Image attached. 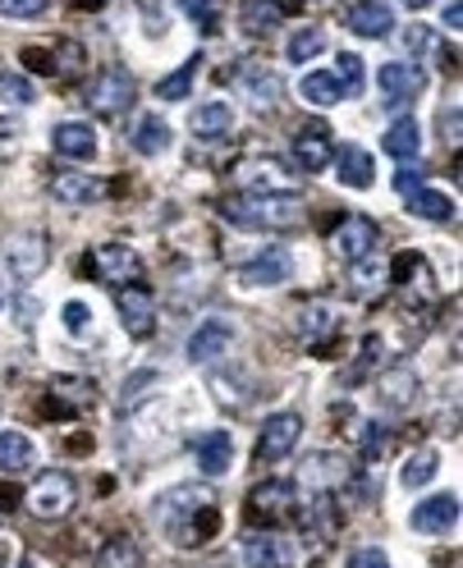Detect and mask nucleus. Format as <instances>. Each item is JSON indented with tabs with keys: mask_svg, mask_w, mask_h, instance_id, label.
Returning a JSON list of instances; mask_svg holds the SVG:
<instances>
[{
	"mask_svg": "<svg viewBox=\"0 0 463 568\" xmlns=\"http://www.w3.org/2000/svg\"><path fill=\"white\" fill-rule=\"evenodd\" d=\"M322 47H326V32H322V28H303L299 38L290 42V60H294V64H308L312 55H322Z\"/></svg>",
	"mask_w": 463,
	"mask_h": 568,
	"instance_id": "41",
	"label": "nucleus"
},
{
	"mask_svg": "<svg viewBox=\"0 0 463 568\" xmlns=\"http://www.w3.org/2000/svg\"><path fill=\"white\" fill-rule=\"evenodd\" d=\"M148 385H157V376L152 372H138L129 385H124V395H120V408H138L142 399H148V395H142V389H148Z\"/></svg>",
	"mask_w": 463,
	"mask_h": 568,
	"instance_id": "47",
	"label": "nucleus"
},
{
	"mask_svg": "<svg viewBox=\"0 0 463 568\" xmlns=\"http://www.w3.org/2000/svg\"><path fill=\"white\" fill-rule=\"evenodd\" d=\"M441 124H445L450 142H459V105H454V111H441Z\"/></svg>",
	"mask_w": 463,
	"mask_h": 568,
	"instance_id": "52",
	"label": "nucleus"
},
{
	"mask_svg": "<svg viewBox=\"0 0 463 568\" xmlns=\"http://www.w3.org/2000/svg\"><path fill=\"white\" fill-rule=\"evenodd\" d=\"M83 6H101V0H83Z\"/></svg>",
	"mask_w": 463,
	"mask_h": 568,
	"instance_id": "58",
	"label": "nucleus"
},
{
	"mask_svg": "<svg viewBox=\"0 0 463 568\" xmlns=\"http://www.w3.org/2000/svg\"><path fill=\"white\" fill-rule=\"evenodd\" d=\"M32 468V440L23 432H0V473H28Z\"/></svg>",
	"mask_w": 463,
	"mask_h": 568,
	"instance_id": "33",
	"label": "nucleus"
},
{
	"mask_svg": "<svg viewBox=\"0 0 463 568\" xmlns=\"http://www.w3.org/2000/svg\"><path fill=\"white\" fill-rule=\"evenodd\" d=\"M359 445H363V458H368V464H376V458H385V454H390V445H395V432H390L385 422H368Z\"/></svg>",
	"mask_w": 463,
	"mask_h": 568,
	"instance_id": "39",
	"label": "nucleus"
},
{
	"mask_svg": "<svg viewBox=\"0 0 463 568\" xmlns=\"http://www.w3.org/2000/svg\"><path fill=\"white\" fill-rule=\"evenodd\" d=\"M115 307H120V322L133 339H148L157 331V294L148 284H124V290H115Z\"/></svg>",
	"mask_w": 463,
	"mask_h": 568,
	"instance_id": "9",
	"label": "nucleus"
},
{
	"mask_svg": "<svg viewBox=\"0 0 463 568\" xmlns=\"http://www.w3.org/2000/svg\"><path fill=\"white\" fill-rule=\"evenodd\" d=\"M299 92H303V101H312V105H335V101H344V88L335 83V74H308V79L299 83Z\"/></svg>",
	"mask_w": 463,
	"mask_h": 568,
	"instance_id": "37",
	"label": "nucleus"
},
{
	"mask_svg": "<svg viewBox=\"0 0 463 568\" xmlns=\"http://www.w3.org/2000/svg\"><path fill=\"white\" fill-rule=\"evenodd\" d=\"M381 152L385 156H395V161H417V152H422V129H417V120H395L385 129V138H381Z\"/></svg>",
	"mask_w": 463,
	"mask_h": 568,
	"instance_id": "30",
	"label": "nucleus"
},
{
	"mask_svg": "<svg viewBox=\"0 0 463 568\" xmlns=\"http://www.w3.org/2000/svg\"><path fill=\"white\" fill-rule=\"evenodd\" d=\"M19 500H23L19 486H0V518H10L19 509Z\"/></svg>",
	"mask_w": 463,
	"mask_h": 568,
	"instance_id": "51",
	"label": "nucleus"
},
{
	"mask_svg": "<svg viewBox=\"0 0 463 568\" xmlns=\"http://www.w3.org/2000/svg\"><path fill=\"white\" fill-rule=\"evenodd\" d=\"M42 10H47V0H0V14L6 19H32Z\"/></svg>",
	"mask_w": 463,
	"mask_h": 568,
	"instance_id": "49",
	"label": "nucleus"
},
{
	"mask_svg": "<svg viewBox=\"0 0 463 568\" xmlns=\"http://www.w3.org/2000/svg\"><path fill=\"white\" fill-rule=\"evenodd\" d=\"M344 23L359 32V38H390V32H395V10H390L385 0H359V6L344 14Z\"/></svg>",
	"mask_w": 463,
	"mask_h": 568,
	"instance_id": "22",
	"label": "nucleus"
},
{
	"mask_svg": "<svg viewBox=\"0 0 463 568\" xmlns=\"http://www.w3.org/2000/svg\"><path fill=\"white\" fill-rule=\"evenodd\" d=\"M97 568H142V550H138V541L129 537V531L111 537V541L97 550Z\"/></svg>",
	"mask_w": 463,
	"mask_h": 568,
	"instance_id": "34",
	"label": "nucleus"
},
{
	"mask_svg": "<svg viewBox=\"0 0 463 568\" xmlns=\"http://www.w3.org/2000/svg\"><path fill=\"white\" fill-rule=\"evenodd\" d=\"M193 79H198V60L180 64L170 79H161V83H157V97H161V101H184L189 88H193Z\"/></svg>",
	"mask_w": 463,
	"mask_h": 568,
	"instance_id": "38",
	"label": "nucleus"
},
{
	"mask_svg": "<svg viewBox=\"0 0 463 568\" xmlns=\"http://www.w3.org/2000/svg\"><path fill=\"white\" fill-rule=\"evenodd\" d=\"M459 523V500L454 495H432V500H422L413 509V527L426 531V537H441V531H450Z\"/></svg>",
	"mask_w": 463,
	"mask_h": 568,
	"instance_id": "26",
	"label": "nucleus"
},
{
	"mask_svg": "<svg viewBox=\"0 0 463 568\" xmlns=\"http://www.w3.org/2000/svg\"><path fill=\"white\" fill-rule=\"evenodd\" d=\"M6 262H10L14 280H38V275L47 271V262H51V243H47V234H42V230H19V234H10V243H6Z\"/></svg>",
	"mask_w": 463,
	"mask_h": 568,
	"instance_id": "7",
	"label": "nucleus"
},
{
	"mask_svg": "<svg viewBox=\"0 0 463 568\" xmlns=\"http://www.w3.org/2000/svg\"><path fill=\"white\" fill-rule=\"evenodd\" d=\"M92 399H97V385H92V381H83V376H51V381H47L42 413L56 417V422H69V417L88 413Z\"/></svg>",
	"mask_w": 463,
	"mask_h": 568,
	"instance_id": "6",
	"label": "nucleus"
},
{
	"mask_svg": "<svg viewBox=\"0 0 463 568\" xmlns=\"http://www.w3.org/2000/svg\"><path fill=\"white\" fill-rule=\"evenodd\" d=\"M294 275V257L284 253V247H262V253L253 262L239 266V284H248V290H266V284H284Z\"/></svg>",
	"mask_w": 463,
	"mask_h": 568,
	"instance_id": "15",
	"label": "nucleus"
},
{
	"mask_svg": "<svg viewBox=\"0 0 463 568\" xmlns=\"http://www.w3.org/2000/svg\"><path fill=\"white\" fill-rule=\"evenodd\" d=\"M230 129H234V111H230L225 101H202L198 111H193L198 142H221V138H230Z\"/></svg>",
	"mask_w": 463,
	"mask_h": 568,
	"instance_id": "29",
	"label": "nucleus"
},
{
	"mask_svg": "<svg viewBox=\"0 0 463 568\" xmlns=\"http://www.w3.org/2000/svg\"><path fill=\"white\" fill-rule=\"evenodd\" d=\"M409 10H426V6H436V0H404Z\"/></svg>",
	"mask_w": 463,
	"mask_h": 568,
	"instance_id": "55",
	"label": "nucleus"
},
{
	"mask_svg": "<svg viewBox=\"0 0 463 568\" xmlns=\"http://www.w3.org/2000/svg\"><path fill=\"white\" fill-rule=\"evenodd\" d=\"M312 495H335L344 481H349V464L344 454H312L303 464V477H299Z\"/></svg>",
	"mask_w": 463,
	"mask_h": 568,
	"instance_id": "18",
	"label": "nucleus"
},
{
	"mask_svg": "<svg viewBox=\"0 0 463 568\" xmlns=\"http://www.w3.org/2000/svg\"><path fill=\"white\" fill-rule=\"evenodd\" d=\"M230 344H234V326L230 322H202L193 331V339H189V358L193 363H217V358L230 353Z\"/></svg>",
	"mask_w": 463,
	"mask_h": 568,
	"instance_id": "24",
	"label": "nucleus"
},
{
	"mask_svg": "<svg viewBox=\"0 0 463 568\" xmlns=\"http://www.w3.org/2000/svg\"><path fill=\"white\" fill-rule=\"evenodd\" d=\"M170 148V124H161L157 115H148L138 124V133H133V152L138 156H161Z\"/></svg>",
	"mask_w": 463,
	"mask_h": 568,
	"instance_id": "35",
	"label": "nucleus"
},
{
	"mask_svg": "<svg viewBox=\"0 0 463 568\" xmlns=\"http://www.w3.org/2000/svg\"><path fill=\"white\" fill-rule=\"evenodd\" d=\"M303 436V417L299 413H275L266 426H262V440H258V464H280L284 454H294Z\"/></svg>",
	"mask_w": 463,
	"mask_h": 568,
	"instance_id": "14",
	"label": "nucleus"
},
{
	"mask_svg": "<svg viewBox=\"0 0 463 568\" xmlns=\"http://www.w3.org/2000/svg\"><path fill=\"white\" fill-rule=\"evenodd\" d=\"M10 564V550H6V541H0V568H6Z\"/></svg>",
	"mask_w": 463,
	"mask_h": 568,
	"instance_id": "56",
	"label": "nucleus"
},
{
	"mask_svg": "<svg viewBox=\"0 0 463 568\" xmlns=\"http://www.w3.org/2000/svg\"><path fill=\"white\" fill-rule=\"evenodd\" d=\"M349 568H390V559L381 550H359V555L349 559Z\"/></svg>",
	"mask_w": 463,
	"mask_h": 568,
	"instance_id": "50",
	"label": "nucleus"
},
{
	"mask_svg": "<svg viewBox=\"0 0 463 568\" xmlns=\"http://www.w3.org/2000/svg\"><path fill=\"white\" fill-rule=\"evenodd\" d=\"M294 161L308 174H322L331 165V133H326V124H303L294 133Z\"/></svg>",
	"mask_w": 463,
	"mask_h": 568,
	"instance_id": "19",
	"label": "nucleus"
},
{
	"mask_svg": "<svg viewBox=\"0 0 463 568\" xmlns=\"http://www.w3.org/2000/svg\"><path fill=\"white\" fill-rule=\"evenodd\" d=\"M413 395H417V372L413 367H390V372H381V381H376V399H381V408H390V413H404L409 404H413Z\"/></svg>",
	"mask_w": 463,
	"mask_h": 568,
	"instance_id": "23",
	"label": "nucleus"
},
{
	"mask_svg": "<svg viewBox=\"0 0 463 568\" xmlns=\"http://www.w3.org/2000/svg\"><path fill=\"white\" fill-rule=\"evenodd\" d=\"M335 165H340V180H344L349 189H372L376 165H372V156H368L363 148H344V152L335 156Z\"/></svg>",
	"mask_w": 463,
	"mask_h": 568,
	"instance_id": "32",
	"label": "nucleus"
},
{
	"mask_svg": "<svg viewBox=\"0 0 463 568\" xmlns=\"http://www.w3.org/2000/svg\"><path fill=\"white\" fill-rule=\"evenodd\" d=\"M23 64L38 69V74H51L56 79V51H47V47H23Z\"/></svg>",
	"mask_w": 463,
	"mask_h": 568,
	"instance_id": "48",
	"label": "nucleus"
},
{
	"mask_svg": "<svg viewBox=\"0 0 463 568\" xmlns=\"http://www.w3.org/2000/svg\"><path fill=\"white\" fill-rule=\"evenodd\" d=\"M376 88H381V105H390V111H400V105L417 101V92L426 88V79H422V69H417V64L395 60V64H381Z\"/></svg>",
	"mask_w": 463,
	"mask_h": 568,
	"instance_id": "12",
	"label": "nucleus"
},
{
	"mask_svg": "<svg viewBox=\"0 0 463 568\" xmlns=\"http://www.w3.org/2000/svg\"><path fill=\"white\" fill-rule=\"evenodd\" d=\"M463 23V6L454 0V6H445V28H459Z\"/></svg>",
	"mask_w": 463,
	"mask_h": 568,
	"instance_id": "54",
	"label": "nucleus"
},
{
	"mask_svg": "<svg viewBox=\"0 0 463 568\" xmlns=\"http://www.w3.org/2000/svg\"><path fill=\"white\" fill-rule=\"evenodd\" d=\"M243 559H248V568H290L294 546L275 537V531H253V537L243 541Z\"/></svg>",
	"mask_w": 463,
	"mask_h": 568,
	"instance_id": "20",
	"label": "nucleus"
},
{
	"mask_svg": "<svg viewBox=\"0 0 463 568\" xmlns=\"http://www.w3.org/2000/svg\"><path fill=\"white\" fill-rule=\"evenodd\" d=\"M294 514V486L290 481H262V486H253V495H248V518L253 523H284Z\"/></svg>",
	"mask_w": 463,
	"mask_h": 568,
	"instance_id": "13",
	"label": "nucleus"
},
{
	"mask_svg": "<svg viewBox=\"0 0 463 568\" xmlns=\"http://www.w3.org/2000/svg\"><path fill=\"white\" fill-rule=\"evenodd\" d=\"M60 316H64V331L74 335V339H83V335H88V326H92V312H88L83 303H64V312H60Z\"/></svg>",
	"mask_w": 463,
	"mask_h": 568,
	"instance_id": "46",
	"label": "nucleus"
},
{
	"mask_svg": "<svg viewBox=\"0 0 463 568\" xmlns=\"http://www.w3.org/2000/svg\"><path fill=\"white\" fill-rule=\"evenodd\" d=\"M83 271L92 280H101V284H115V290H124V284L142 280V257L133 253V247H124V243H101V247H92V253H88Z\"/></svg>",
	"mask_w": 463,
	"mask_h": 568,
	"instance_id": "5",
	"label": "nucleus"
},
{
	"mask_svg": "<svg viewBox=\"0 0 463 568\" xmlns=\"http://www.w3.org/2000/svg\"><path fill=\"white\" fill-rule=\"evenodd\" d=\"M157 527L170 537V546L180 550H198L217 537L221 527V514H217V490L211 486H198V481H184V486H170L157 495Z\"/></svg>",
	"mask_w": 463,
	"mask_h": 568,
	"instance_id": "1",
	"label": "nucleus"
},
{
	"mask_svg": "<svg viewBox=\"0 0 463 568\" xmlns=\"http://www.w3.org/2000/svg\"><path fill=\"white\" fill-rule=\"evenodd\" d=\"M409 206H413V216H422V221H450L454 216V202L445 193H432V189L409 193Z\"/></svg>",
	"mask_w": 463,
	"mask_h": 568,
	"instance_id": "36",
	"label": "nucleus"
},
{
	"mask_svg": "<svg viewBox=\"0 0 463 568\" xmlns=\"http://www.w3.org/2000/svg\"><path fill=\"white\" fill-rule=\"evenodd\" d=\"M180 10L207 32V38H211V32H217V23H221V14H217V0H180Z\"/></svg>",
	"mask_w": 463,
	"mask_h": 568,
	"instance_id": "44",
	"label": "nucleus"
},
{
	"mask_svg": "<svg viewBox=\"0 0 463 568\" xmlns=\"http://www.w3.org/2000/svg\"><path fill=\"white\" fill-rule=\"evenodd\" d=\"M88 105L105 120L124 115L133 105V79L124 74V69H101V74L88 83Z\"/></svg>",
	"mask_w": 463,
	"mask_h": 568,
	"instance_id": "8",
	"label": "nucleus"
},
{
	"mask_svg": "<svg viewBox=\"0 0 463 568\" xmlns=\"http://www.w3.org/2000/svg\"><path fill=\"white\" fill-rule=\"evenodd\" d=\"M19 568H38V564H32V559H23V564H19Z\"/></svg>",
	"mask_w": 463,
	"mask_h": 568,
	"instance_id": "57",
	"label": "nucleus"
},
{
	"mask_svg": "<svg viewBox=\"0 0 463 568\" xmlns=\"http://www.w3.org/2000/svg\"><path fill=\"white\" fill-rule=\"evenodd\" d=\"M225 221L239 230H294L303 221V197L299 193H262V197H230L221 202Z\"/></svg>",
	"mask_w": 463,
	"mask_h": 568,
	"instance_id": "2",
	"label": "nucleus"
},
{
	"mask_svg": "<svg viewBox=\"0 0 463 568\" xmlns=\"http://www.w3.org/2000/svg\"><path fill=\"white\" fill-rule=\"evenodd\" d=\"M335 253L344 257V262H363V257H372V247L381 243V230H376V221H368V216H344V225L335 230Z\"/></svg>",
	"mask_w": 463,
	"mask_h": 568,
	"instance_id": "17",
	"label": "nucleus"
},
{
	"mask_svg": "<svg viewBox=\"0 0 463 568\" xmlns=\"http://www.w3.org/2000/svg\"><path fill=\"white\" fill-rule=\"evenodd\" d=\"M51 148L60 156H69V161H92L97 156V133L88 124H79V120H69V124H56Z\"/></svg>",
	"mask_w": 463,
	"mask_h": 568,
	"instance_id": "27",
	"label": "nucleus"
},
{
	"mask_svg": "<svg viewBox=\"0 0 463 568\" xmlns=\"http://www.w3.org/2000/svg\"><path fill=\"white\" fill-rule=\"evenodd\" d=\"M193 454H198V468H202L207 477H221V473H230V464H234V440H230V432H207V436L193 445Z\"/></svg>",
	"mask_w": 463,
	"mask_h": 568,
	"instance_id": "28",
	"label": "nucleus"
},
{
	"mask_svg": "<svg viewBox=\"0 0 463 568\" xmlns=\"http://www.w3.org/2000/svg\"><path fill=\"white\" fill-rule=\"evenodd\" d=\"M432 477H436V449H417L409 464H404V486L417 490V486H426Z\"/></svg>",
	"mask_w": 463,
	"mask_h": 568,
	"instance_id": "40",
	"label": "nucleus"
},
{
	"mask_svg": "<svg viewBox=\"0 0 463 568\" xmlns=\"http://www.w3.org/2000/svg\"><path fill=\"white\" fill-rule=\"evenodd\" d=\"M51 51H56V79L79 74V69L88 64V55H83V47H79V42H56Z\"/></svg>",
	"mask_w": 463,
	"mask_h": 568,
	"instance_id": "43",
	"label": "nucleus"
},
{
	"mask_svg": "<svg viewBox=\"0 0 463 568\" xmlns=\"http://www.w3.org/2000/svg\"><path fill=\"white\" fill-rule=\"evenodd\" d=\"M349 284H353V294H359V298H372V294H381L385 284H390V266L376 262V257L349 262Z\"/></svg>",
	"mask_w": 463,
	"mask_h": 568,
	"instance_id": "31",
	"label": "nucleus"
},
{
	"mask_svg": "<svg viewBox=\"0 0 463 568\" xmlns=\"http://www.w3.org/2000/svg\"><path fill=\"white\" fill-rule=\"evenodd\" d=\"M74 505H79V486H74V477H69V473H47V477L32 481V490H28V509L38 514L42 523L69 518V514H74Z\"/></svg>",
	"mask_w": 463,
	"mask_h": 568,
	"instance_id": "4",
	"label": "nucleus"
},
{
	"mask_svg": "<svg viewBox=\"0 0 463 568\" xmlns=\"http://www.w3.org/2000/svg\"><path fill=\"white\" fill-rule=\"evenodd\" d=\"M0 101L6 105H28L32 101V83L23 74H14V69H6V74H0Z\"/></svg>",
	"mask_w": 463,
	"mask_h": 568,
	"instance_id": "45",
	"label": "nucleus"
},
{
	"mask_svg": "<svg viewBox=\"0 0 463 568\" xmlns=\"http://www.w3.org/2000/svg\"><path fill=\"white\" fill-rule=\"evenodd\" d=\"M101 193H105V189H101L97 174H79V170H56V174H51V197L64 202V206H88V202H97Z\"/></svg>",
	"mask_w": 463,
	"mask_h": 568,
	"instance_id": "21",
	"label": "nucleus"
},
{
	"mask_svg": "<svg viewBox=\"0 0 463 568\" xmlns=\"http://www.w3.org/2000/svg\"><path fill=\"white\" fill-rule=\"evenodd\" d=\"M230 83L258 105V111H275V101H280V79L271 74V69L262 60H239L230 69Z\"/></svg>",
	"mask_w": 463,
	"mask_h": 568,
	"instance_id": "11",
	"label": "nucleus"
},
{
	"mask_svg": "<svg viewBox=\"0 0 463 568\" xmlns=\"http://www.w3.org/2000/svg\"><path fill=\"white\" fill-rule=\"evenodd\" d=\"M234 184L248 197H262V193H290V174L275 156H248L234 165Z\"/></svg>",
	"mask_w": 463,
	"mask_h": 568,
	"instance_id": "10",
	"label": "nucleus"
},
{
	"mask_svg": "<svg viewBox=\"0 0 463 568\" xmlns=\"http://www.w3.org/2000/svg\"><path fill=\"white\" fill-rule=\"evenodd\" d=\"M409 47H413V51H426V47H432V32H426V28L409 32Z\"/></svg>",
	"mask_w": 463,
	"mask_h": 568,
	"instance_id": "53",
	"label": "nucleus"
},
{
	"mask_svg": "<svg viewBox=\"0 0 463 568\" xmlns=\"http://www.w3.org/2000/svg\"><path fill=\"white\" fill-rule=\"evenodd\" d=\"M335 64H340V74H335V83L344 88V97H359V92H363V60H359V55H353V51H344V55H340Z\"/></svg>",
	"mask_w": 463,
	"mask_h": 568,
	"instance_id": "42",
	"label": "nucleus"
},
{
	"mask_svg": "<svg viewBox=\"0 0 463 568\" xmlns=\"http://www.w3.org/2000/svg\"><path fill=\"white\" fill-rule=\"evenodd\" d=\"M390 284L400 290L409 312L436 303V275H432V266H426L422 253H400L395 262H390Z\"/></svg>",
	"mask_w": 463,
	"mask_h": 568,
	"instance_id": "3",
	"label": "nucleus"
},
{
	"mask_svg": "<svg viewBox=\"0 0 463 568\" xmlns=\"http://www.w3.org/2000/svg\"><path fill=\"white\" fill-rule=\"evenodd\" d=\"M294 10H299V0H243V28L253 32V38H266V32H275L280 19Z\"/></svg>",
	"mask_w": 463,
	"mask_h": 568,
	"instance_id": "25",
	"label": "nucleus"
},
{
	"mask_svg": "<svg viewBox=\"0 0 463 568\" xmlns=\"http://www.w3.org/2000/svg\"><path fill=\"white\" fill-rule=\"evenodd\" d=\"M294 331H299V339L308 344V348H331L335 344V335H340V316H335V307L331 303H308V307H299V316H294Z\"/></svg>",
	"mask_w": 463,
	"mask_h": 568,
	"instance_id": "16",
	"label": "nucleus"
}]
</instances>
